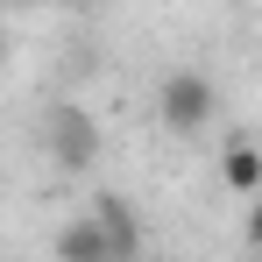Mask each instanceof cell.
<instances>
[{
    "label": "cell",
    "instance_id": "cell-1",
    "mask_svg": "<svg viewBox=\"0 0 262 262\" xmlns=\"http://www.w3.org/2000/svg\"><path fill=\"white\" fill-rule=\"evenodd\" d=\"M213 114H220V92H213L206 71H170V78L156 85V121L170 135H199Z\"/></svg>",
    "mask_w": 262,
    "mask_h": 262
},
{
    "label": "cell",
    "instance_id": "cell-2",
    "mask_svg": "<svg viewBox=\"0 0 262 262\" xmlns=\"http://www.w3.org/2000/svg\"><path fill=\"white\" fill-rule=\"evenodd\" d=\"M50 156H57L64 170H92V156H99V121H92L85 106H50Z\"/></svg>",
    "mask_w": 262,
    "mask_h": 262
},
{
    "label": "cell",
    "instance_id": "cell-3",
    "mask_svg": "<svg viewBox=\"0 0 262 262\" xmlns=\"http://www.w3.org/2000/svg\"><path fill=\"white\" fill-rule=\"evenodd\" d=\"M57 262H121V255H114V241H106V227H99V213L57 227Z\"/></svg>",
    "mask_w": 262,
    "mask_h": 262
},
{
    "label": "cell",
    "instance_id": "cell-4",
    "mask_svg": "<svg viewBox=\"0 0 262 262\" xmlns=\"http://www.w3.org/2000/svg\"><path fill=\"white\" fill-rule=\"evenodd\" d=\"M220 184H227V191H262V149L255 142L220 149Z\"/></svg>",
    "mask_w": 262,
    "mask_h": 262
},
{
    "label": "cell",
    "instance_id": "cell-5",
    "mask_svg": "<svg viewBox=\"0 0 262 262\" xmlns=\"http://www.w3.org/2000/svg\"><path fill=\"white\" fill-rule=\"evenodd\" d=\"M99 227H106V241H114V255L128 262V255H135V213L121 206V199H99Z\"/></svg>",
    "mask_w": 262,
    "mask_h": 262
},
{
    "label": "cell",
    "instance_id": "cell-6",
    "mask_svg": "<svg viewBox=\"0 0 262 262\" xmlns=\"http://www.w3.org/2000/svg\"><path fill=\"white\" fill-rule=\"evenodd\" d=\"M241 234H248V248H262V199L248 206V220H241Z\"/></svg>",
    "mask_w": 262,
    "mask_h": 262
}]
</instances>
